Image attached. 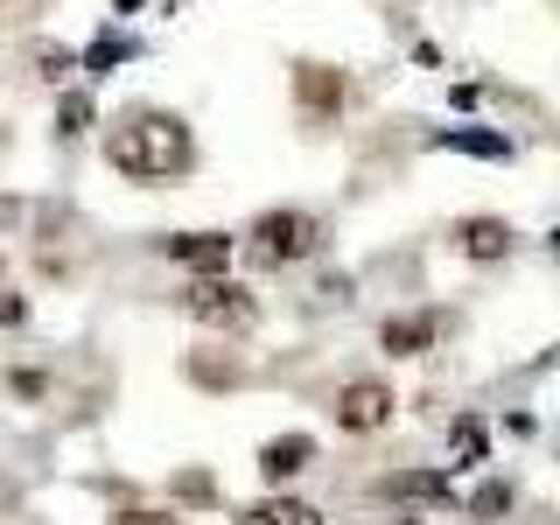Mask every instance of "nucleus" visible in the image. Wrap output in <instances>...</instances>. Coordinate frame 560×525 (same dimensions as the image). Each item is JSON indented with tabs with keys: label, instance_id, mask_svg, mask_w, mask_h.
Instances as JSON below:
<instances>
[{
	"label": "nucleus",
	"instance_id": "9d476101",
	"mask_svg": "<svg viewBox=\"0 0 560 525\" xmlns=\"http://www.w3.org/2000/svg\"><path fill=\"white\" fill-rule=\"evenodd\" d=\"M378 498H420V504H448V498H455V483H448V469H399V477H385V483H378Z\"/></svg>",
	"mask_w": 560,
	"mask_h": 525
},
{
	"label": "nucleus",
	"instance_id": "f8f14e48",
	"mask_svg": "<svg viewBox=\"0 0 560 525\" xmlns=\"http://www.w3.org/2000/svg\"><path fill=\"white\" fill-rule=\"evenodd\" d=\"M483 448H490V442H483V420L463 413V420H455V463H448V469H477Z\"/></svg>",
	"mask_w": 560,
	"mask_h": 525
},
{
	"label": "nucleus",
	"instance_id": "20e7f679",
	"mask_svg": "<svg viewBox=\"0 0 560 525\" xmlns=\"http://www.w3.org/2000/svg\"><path fill=\"white\" fill-rule=\"evenodd\" d=\"M343 105H350V78L337 63H315V57L294 63V113H302L308 127H337Z\"/></svg>",
	"mask_w": 560,
	"mask_h": 525
},
{
	"label": "nucleus",
	"instance_id": "f03ea898",
	"mask_svg": "<svg viewBox=\"0 0 560 525\" xmlns=\"http://www.w3.org/2000/svg\"><path fill=\"white\" fill-rule=\"evenodd\" d=\"M323 238H329V224L315 218V210H294V203H280V210H259L253 218V232H245V259L253 267H302V259L323 253Z\"/></svg>",
	"mask_w": 560,
	"mask_h": 525
},
{
	"label": "nucleus",
	"instance_id": "423d86ee",
	"mask_svg": "<svg viewBox=\"0 0 560 525\" xmlns=\"http://www.w3.org/2000/svg\"><path fill=\"white\" fill-rule=\"evenodd\" d=\"M455 253H463V259H477V267H490V259H504V253H512V245H518V232H512V224H504V218H455Z\"/></svg>",
	"mask_w": 560,
	"mask_h": 525
},
{
	"label": "nucleus",
	"instance_id": "dca6fc26",
	"mask_svg": "<svg viewBox=\"0 0 560 525\" xmlns=\"http://www.w3.org/2000/svg\"><path fill=\"white\" fill-rule=\"evenodd\" d=\"M469 512H477V518H498V512H512V483H483L477 498H469Z\"/></svg>",
	"mask_w": 560,
	"mask_h": 525
},
{
	"label": "nucleus",
	"instance_id": "ddd939ff",
	"mask_svg": "<svg viewBox=\"0 0 560 525\" xmlns=\"http://www.w3.org/2000/svg\"><path fill=\"white\" fill-rule=\"evenodd\" d=\"M8 393L22 399V407H43V399H49V372H43V364H14V372H8Z\"/></svg>",
	"mask_w": 560,
	"mask_h": 525
},
{
	"label": "nucleus",
	"instance_id": "0eeeda50",
	"mask_svg": "<svg viewBox=\"0 0 560 525\" xmlns=\"http://www.w3.org/2000/svg\"><path fill=\"white\" fill-rule=\"evenodd\" d=\"M162 253L175 259V267H197V273H224V267H232V238H224V232H168Z\"/></svg>",
	"mask_w": 560,
	"mask_h": 525
},
{
	"label": "nucleus",
	"instance_id": "f257e3e1",
	"mask_svg": "<svg viewBox=\"0 0 560 525\" xmlns=\"http://www.w3.org/2000/svg\"><path fill=\"white\" fill-rule=\"evenodd\" d=\"M105 162L127 175V183H183L197 168V133L168 105H127L105 127Z\"/></svg>",
	"mask_w": 560,
	"mask_h": 525
},
{
	"label": "nucleus",
	"instance_id": "7ed1b4c3",
	"mask_svg": "<svg viewBox=\"0 0 560 525\" xmlns=\"http://www.w3.org/2000/svg\"><path fill=\"white\" fill-rule=\"evenodd\" d=\"M183 308L210 329H253V315H259L253 288H238V280H224V273H197L183 288Z\"/></svg>",
	"mask_w": 560,
	"mask_h": 525
},
{
	"label": "nucleus",
	"instance_id": "6e6552de",
	"mask_svg": "<svg viewBox=\"0 0 560 525\" xmlns=\"http://www.w3.org/2000/svg\"><path fill=\"white\" fill-rule=\"evenodd\" d=\"M434 337H442V315H434V308L385 315V323H378V343L393 350V358H420V350H434Z\"/></svg>",
	"mask_w": 560,
	"mask_h": 525
},
{
	"label": "nucleus",
	"instance_id": "9b49d317",
	"mask_svg": "<svg viewBox=\"0 0 560 525\" xmlns=\"http://www.w3.org/2000/svg\"><path fill=\"white\" fill-rule=\"evenodd\" d=\"M238 525H323V512L302 498H267V504H245Z\"/></svg>",
	"mask_w": 560,
	"mask_h": 525
},
{
	"label": "nucleus",
	"instance_id": "f3484780",
	"mask_svg": "<svg viewBox=\"0 0 560 525\" xmlns=\"http://www.w3.org/2000/svg\"><path fill=\"white\" fill-rule=\"evenodd\" d=\"M105 525H183L175 512H148V504H127V512H113Z\"/></svg>",
	"mask_w": 560,
	"mask_h": 525
},
{
	"label": "nucleus",
	"instance_id": "1a4fd4ad",
	"mask_svg": "<svg viewBox=\"0 0 560 525\" xmlns=\"http://www.w3.org/2000/svg\"><path fill=\"white\" fill-rule=\"evenodd\" d=\"M308 463H315V434H273V442L259 448V477H267V483L302 477Z\"/></svg>",
	"mask_w": 560,
	"mask_h": 525
},
{
	"label": "nucleus",
	"instance_id": "4468645a",
	"mask_svg": "<svg viewBox=\"0 0 560 525\" xmlns=\"http://www.w3.org/2000/svg\"><path fill=\"white\" fill-rule=\"evenodd\" d=\"M84 127H92V92H63V105H57V133L78 140Z\"/></svg>",
	"mask_w": 560,
	"mask_h": 525
},
{
	"label": "nucleus",
	"instance_id": "39448f33",
	"mask_svg": "<svg viewBox=\"0 0 560 525\" xmlns=\"http://www.w3.org/2000/svg\"><path fill=\"white\" fill-rule=\"evenodd\" d=\"M393 407H399V399H393L385 378H350V385H337V407H329V413H337L343 434H378L385 420H393Z\"/></svg>",
	"mask_w": 560,
	"mask_h": 525
},
{
	"label": "nucleus",
	"instance_id": "6ab92c4d",
	"mask_svg": "<svg viewBox=\"0 0 560 525\" xmlns=\"http://www.w3.org/2000/svg\"><path fill=\"white\" fill-rule=\"evenodd\" d=\"M22 323H28V302L14 288H0V329H22Z\"/></svg>",
	"mask_w": 560,
	"mask_h": 525
},
{
	"label": "nucleus",
	"instance_id": "2eb2a0df",
	"mask_svg": "<svg viewBox=\"0 0 560 525\" xmlns=\"http://www.w3.org/2000/svg\"><path fill=\"white\" fill-rule=\"evenodd\" d=\"M434 148H463V154H512V140H498V133H442Z\"/></svg>",
	"mask_w": 560,
	"mask_h": 525
},
{
	"label": "nucleus",
	"instance_id": "a211bd4d",
	"mask_svg": "<svg viewBox=\"0 0 560 525\" xmlns=\"http://www.w3.org/2000/svg\"><path fill=\"white\" fill-rule=\"evenodd\" d=\"M35 63H43V70H35V78H49V84H57V78H70V49H35Z\"/></svg>",
	"mask_w": 560,
	"mask_h": 525
}]
</instances>
